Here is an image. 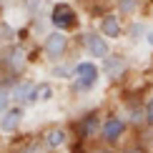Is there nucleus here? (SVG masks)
Masks as SVG:
<instances>
[{
	"instance_id": "2",
	"label": "nucleus",
	"mask_w": 153,
	"mask_h": 153,
	"mask_svg": "<svg viewBox=\"0 0 153 153\" xmlns=\"http://www.w3.org/2000/svg\"><path fill=\"white\" fill-rule=\"evenodd\" d=\"M68 45H71V40H68L65 30H53V33L45 35V43H43V53H45L48 60H60L63 55L68 53Z\"/></svg>"
},
{
	"instance_id": "18",
	"label": "nucleus",
	"mask_w": 153,
	"mask_h": 153,
	"mask_svg": "<svg viewBox=\"0 0 153 153\" xmlns=\"http://www.w3.org/2000/svg\"><path fill=\"white\" fill-rule=\"evenodd\" d=\"M146 43H148V45L153 48V28H148V30H146Z\"/></svg>"
},
{
	"instance_id": "17",
	"label": "nucleus",
	"mask_w": 153,
	"mask_h": 153,
	"mask_svg": "<svg viewBox=\"0 0 153 153\" xmlns=\"http://www.w3.org/2000/svg\"><path fill=\"white\" fill-rule=\"evenodd\" d=\"M146 38V28H143V25H133V28H131V38H133V40H138V38Z\"/></svg>"
},
{
	"instance_id": "21",
	"label": "nucleus",
	"mask_w": 153,
	"mask_h": 153,
	"mask_svg": "<svg viewBox=\"0 0 153 153\" xmlns=\"http://www.w3.org/2000/svg\"><path fill=\"white\" fill-rule=\"evenodd\" d=\"M93 153H111L108 148H98V151H93Z\"/></svg>"
},
{
	"instance_id": "3",
	"label": "nucleus",
	"mask_w": 153,
	"mask_h": 153,
	"mask_svg": "<svg viewBox=\"0 0 153 153\" xmlns=\"http://www.w3.org/2000/svg\"><path fill=\"white\" fill-rule=\"evenodd\" d=\"M0 63H3V71L5 75H10V78H18V75H23V71L28 68V58H25V50L13 45L3 53V58H0Z\"/></svg>"
},
{
	"instance_id": "20",
	"label": "nucleus",
	"mask_w": 153,
	"mask_h": 153,
	"mask_svg": "<svg viewBox=\"0 0 153 153\" xmlns=\"http://www.w3.org/2000/svg\"><path fill=\"white\" fill-rule=\"evenodd\" d=\"M123 153H143L141 148H128V151H123Z\"/></svg>"
},
{
	"instance_id": "11",
	"label": "nucleus",
	"mask_w": 153,
	"mask_h": 153,
	"mask_svg": "<svg viewBox=\"0 0 153 153\" xmlns=\"http://www.w3.org/2000/svg\"><path fill=\"white\" fill-rule=\"evenodd\" d=\"M65 141H68V133L63 131V128H53V131L45 133V148H50V151L63 148V146H65Z\"/></svg>"
},
{
	"instance_id": "9",
	"label": "nucleus",
	"mask_w": 153,
	"mask_h": 153,
	"mask_svg": "<svg viewBox=\"0 0 153 153\" xmlns=\"http://www.w3.org/2000/svg\"><path fill=\"white\" fill-rule=\"evenodd\" d=\"M103 38H120L123 35V25H120V18L118 15H113V13H108V15L100 18V30H98Z\"/></svg>"
},
{
	"instance_id": "15",
	"label": "nucleus",
	"mask_w": 153,
	"mask_h": 153,
	"mask_svg": "<svg viewBox=\"0 0 153 153\" xmlns=\"http://www.w3.org/2000/svg\"><path fill=\"white\" fill-rule=\"evenodd\" d=\"M8 103H10V93H8V88H5V85H0V113L8 108Z\"/></svg>"
},
{
	"instance_id": "10",
	"label": "nucleus",
	"mask_w": 153,
	"mask_h": 153,
	"mask_svg": "<svg viewBox=\"0 0 153 153\" xmlns=\"http://www.w3.org/2000/svg\"><path fill=\"white\" fill-rule=\"evenodd\" d=\"M103 68H105V73L111 75V78H120L123 71H126V60L120 58V55H111L108 53L103 58Z\"/></svg>"
},
{
	"instance_id": "6",
	"label": "nucleus",
	"mask_w": 153,
	"mask_h": 153,
	"mask_svg": "<svg viewBox=\"0 0 153 153\" xmlns=\"http://www.w3.org/2000/svg\"><path fill=\"white\" fill-rule=\"evenodd\" d=\"M8 93H10V100L15 105H20V103H35V83L33 80H18V83H13V85L8 88Z\"/></svg>"
},
{
	"instance_id": "4",
	"label": "nucleus",
	"mask_w": 153,
	"mask_h": 153,
	"mask_svg": "<svg viewBox=\"0 0 153 153\" xmlns=\"http://www.w3.org/2000/svg\"><path fill=\"white\" fill-rule=\"evenodd\" d=\"M50 23H53L55 30H73L75 25H78V15H75L73 5L55 3L53 10H50Z\"/></svg>"
},
{
	"instance_id": "19",
	"label": "nucleus",
	"mask_w": 153,
	"mask_h": 153,
	"mask_svg": "<svg viewBox=\"0 0 153 153\" xmlns=\"http://www.w3.org/2000/svg\"><path fill=\"white\" fill-rule=\"evenodd\" d=\"M40 3H43V0H28V5H30V8H38Z\"/></svg>"
},
{
	"instance_id": "22",
	"label": "nucleus",
	"mask_w": 153,
	"mask_h": 153,
	"mask_svg": "<svg viewBox=\"0 0 153 153\" xmlns=\"http://www.w3.org/2000/svg\"><path fill=\"white\" fill-rule=\"evenodd\" d=\"M20 153H35V151H33V148H25V151H20Z\"/></svg>"
},
{
	"instance_id": "8",
	"label": "nucleus",
	"mask_w": 153,
	"mask_h": 153,
	"mask_svg": "<svg viewBox=\"0 0 153 153\" xmlns=\"http://www.w3.org/2000/svg\"><path fill=\"white\" fill-rule=\"evenodd\" d=\"M20 123H23V108L20 105H8L3 113H0V131L3 133H15L18 128H20Z\"/></svg>"
},
{
	"instance_id": "5",
	"label": "nucleus",
	"mask_w": 153,
	"mask_h": 153,
	"mask_svg": "<svg viewBox=\"0 0 153 153\" xmlns=\"http://www.w3.org/2000/svg\"><path fill=\"white\" fill-rule=\"evenodd\" d=\"M126 128H128V123H126L123 118H118V116H108V118L103 120V126H100V138H103V143L113 146V143H118L120 138H123Z\"/></svg>"
},
{
	"instance_id": "14",
	"label": "nucleus",
	"mask_w": 153,
	"mask_h": 153,
	"mask_svg": "<svg viewBox=\"0 0 153 153\" xmlns=\"http://www.w3.org/2000/svg\"><path fill=\"white\" fill-rule=\"evenodd\" d=\"M53 98V85L50 83H35V103H45Z\"/></svg>"
},
{
	"instance_id": "7",
	"label": "nucleus",
	"mask_w": 153,
	"mask_h": 153,
	"mask_svg": "<svg viewBox=\"0 0 153 153\" xmlns=\"http://www.w3.org/2000/svg\"><path fill=\"white\" fill-rule=\"evenodd\" d=\"M83 45H85L88 55H93V58H100L103 60L108 53H111V48H108V38H103L100 33H85L83 35Z\"/></svg>"
},
{
	"instance_id": "12",
	"label": "nucleus",
	"mask_w": 153,
	"mask_h": 153,
	"mask_svg": "<svg viewBox=\"0 0 153 153\" xmlns=\"http://www.w3.org/2000/svg\"><path fill=\"white\" fill-rule=\"evenodd\" d=\"M98 131H100L98 128V113H88V116L83 118V138H91Z\"/></svg>"
},
{
	"instance_id": "13",
	"label": "nucleus",
	"mask_w": 153,
	"mask_h": 153,
	"mask_svg": "<svg viewBox=\"0 0 153 153\" xmlns=\"http://www.w3.org/2000/svg\"><path fill=\"white\" fill-rule=\"evenodd\" d=\"M141 8V0H118V13L126 18H133Z\"/></svg>"
},
{
	"instance_id": "16",
	"label": "nucleus",
	"mask_w": 153,
	"mask_h": 153,
	"mask_svg": "<svg viewBox=\"0 0 153 153\" xmlns=\"http://www.w3.org/2000/svg\"><path fill=\"white\" fill-rule=\"evenodd\" d=\"M143 118L148 120V123H153V95L148 98V103H146V108H143Z\"/></svg>"
},
{
	"instance_id": "1",
	"label": "nucleus",
	"mask_w": 153,
	"mask_h": 153,
	"mask_svg": "<svg viewBox=\"0 0 153 153\" xmlns=\"http://www.w3.org/2000/svg\"><path fill=\"white\" fill-rule=\"evenodd\" d=\"M71 78H73V88L75 91H91V88L98 85L100 71H98V65H95L93 60H83V63H75Z\"/></svg>"
}]
</instances>
